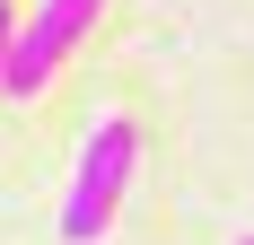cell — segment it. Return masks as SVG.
Wrapping results in <instances>:
<instances>
[{
	"label": "cell",
	"mask_w": 254,
	"mask_h": 245,
	"mask_svg": "<svg viewBox=\"0 0 254 245\" xmlns=\"http://www.w3.org/2000/svg\"><path fill=\"white\" fill-rule=\"evenodd\" d=\"M131 175H140V131H131L123 114H105L88 140H79L70 158V193H62V245H97L105 228H114V210H123Z\"/></svg>",
	"instance_id": "obj_1"
},
{
	"label": "cell",
	"mask_w": 254,
	"mask_h": 245,
	"mask_svg": "<svg viewBox=\"0 0 254 245\" xmlns=\"http://www.w3.org/2000/svg\"><path fill=\"white\" fill-rule=\"evenodd\" d=\"M97 9H105V0H35V9L18 18V35H9V61H0V97H9V105H35L53 79H62V61L88 44Z\"/></svg>",
	"instance_id": "obj_2"
},
{
	"label": "cell",
	"mask_w": 254,
	"mask_h": 245,
	"mask_svg": "<svg viewBox=\"0 0 254 245\" xmlns=\"http://www.w3.org/2000/svg\"><path fill=\"white\" fill-rule=\"evenodd\" d=\"M9 35H18V9L0 0V61H9Z\"/></svg>",
	"instance_id": "obj_3"
},
{
	"label": "cell",
	"mask_w": 254,
	"mask_h": 245,
	"mask_svg": "<svg viewBox=\"0 0 254 245\" xmlns=\"http://www.w3.org/2000/svg\"><path fill=\"white\" fill-rule=\"evenodd\" d=\"M237 245H254V237H237Z\"/></svg>",
	"instance_id": "obj_4"
}]
</instances>
